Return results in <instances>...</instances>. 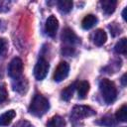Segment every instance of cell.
<instances>
[{"label":"cell","mask_w":127,"mask_h":127,"mask_svg":"<svg viewBox=\"0 0 127 127\" xmlns=\"http://www.w3.org/2000/svg\"><path fill=\"white\" fill-rule=\"evenodd\" d=\"M99 90L102 95V98L107 104H111L115 101L117 96V89L113 81L103 78L99 81Z\"/></svg>","instance_id":"1"},{"label":"cell","mask_w":127,"mask_h":127,"mask_svg":"<svg viewBox=\"0 0 127 127\" xmlns=\"http://www.w3.org/2000/svg\"><path fill=\"white\" fill-rule=\"evenodd\" d=\"M50 108L49 101L41 94H36L29 106V112L35 116H43Z\"/></svg>","instance_id":"2"},{"label":"cell","mask_w":127,"mask_h":127,"mask_svg":"<svg viewBox=\"0 0 127 127\" xmlns=\"http://www.w3.org/2000/svg\"><path fill=\"white\" fill-rule=\"evenodd\" d=\"M22 72H23V62H22V60L20 58H14L8 65V75L11 78L16 79V78L21 77Z\"/></svg>","instance_id":"3"},{"label":"cell","mask_w":127,"mask_h":127,"mask_svg":"<svg viewBox=\"0 0 127 127\" xmlns=\"http://www.w3.org/2000/svg\"><path fill=\"white\" fill-rule=\"evenodd\" d=\"M49 67H50L49 63L45 59H43V58L39 59L37 64H36V65H35V67H34V75H35V77L38 80L44 79L46 77L48 71H49Z\"/></svg>","instance_id":"4"},{"label":"cell","mask_w":127,"mask_h":127,"mask_svg":"<svg viewBox=\"0 0 127 127\" xmlns=\"http://www.w3.org/2000/svg\"><path fill=\"white\" fill-rule=\"evenodd\" d=\"M72 116L76 119L79 118H85V117H89L95 114V111L90 108L89 106H85V105H76L73 107L72 112H71Z\"/></svg>","instance_id":"5"},{"label":"cell","mask_w":127,"mask_h":127,"mask_svg":"<svg viewBox=\"0 0 127 127\" xmlns=\"http://www.w3.org/2000/svg\"><path fill=\"white\" fill-rule=\"evenodd\" d=\"M68 71H69V65L66 62H61L54 73V79L57 82H60L62 80H64L67 75H68Z\"/></svg>","instance_id":"6"},{"label":"cell","mask_w":127,"mask_h":127,"mask_svg":"<svg viewBox=\"0 0 127 127\" xmlns=\"http://www.w3.org/2000/svg\"><path fill=\"white\" fill-rule=\"evenodd\" d=\"M45 28H46V32H47V34L49 36H51V37H55L56 36L58 28H59V21L56 18V16L51 15L47 19Z\"/></svg>","instance_id":"7"},{"label":"cell","mask_w":127,"mask_h":127,"mask_svg":"<svg viewBox=\"0 0 127 127\" xmlns=\"http://www.w3.org/2000/svg\"><path fill=\"white\" fill-rule=\"evenodd\" d=\"M62 40H63V42H64L65 44H68V45H75L79 42V39L77 38V36L69 28H65L63 31Z\"/></svg>","instance_id":"8"},{"label":"cell","mask_w":127,"mask_h":127,"mask_svg":"<svg viewBox=\"0 0 127 127\" xmlns=\"http://www.w3.org/2000/svg\"><path fill=\"white\" fill-rule=\"evenodd\" d=\"M12 87H13V90L19 93H24L28 88V82L25 78L21 76L19 78L14 79V81L12 82Z\"/></svg>","instance_id":"9"},{"label":"cell","mask_w":127,"mask_h":127,"mask_svg":"<svg viewBox=\"0 0 127 127\" xmlns=\"http://www.w3.org/2000/svg\"><path fill=\"white\" fill-rule=\"evenodd\" d=\"M100 5H101L103 12L107 15H110L115 11L117 2L115 0H103L100 2Z\"/></svg>","instance_id":"10"},{"label":"cell","mask_w":127,"mask_h":127,"mask_svg":"<svg viewBox=\"0 0 127 127\" xmlns=\"http://www.w3.org/2000/svg\"><path fill=\"white\" fill-rule=\"evenodd\" d=\"M92 40H93V43L96 46H102L103 44H105V42L107 40V35L102 29H98L93 34V39Z\"/></svg>","instance_id":"11"},{"label":"cell","mask_w":127,"mask_h":127,"mask_svg":"<svg viewBox=\"0 0 127 127\" xmlns=\"http://www.w3.org/2000/svg\"><path fill=\"white\" fill-rule=\"evenodd\" d=\"M16 116V112L14 110H8L5 113L0 115V126H7L9 125L12 120L14 119V117Z\"/></svg>","instance_id":"12"},{"label":"cell","mask_w":127,"mask_h":127,"mask_svg":"<svg viewBox=\"0 0 127 127\" xmlns=\"http://www.w3.org/2000/svg\"><path fill=\"white\" fill-rule=\"evenodd\" d=\"M75 88L77 89L78 97L81 98V99H83L86 96V94H87V92L89 90V83L86 80H82V81L78 82L75 85Z\"/></svg>","instance_id":"13"},{"label":"cell","mask_w":127,"mask_h":127,"mask_svg":"<svg viewBox=\"0 0 127 127\" xmlns=\"http://www.w3.org/2000/svg\"><path fill=\"white\" fill-rule=\"evenodd\" d=\"M96 22H97L96 16H94L92 14H88L83 18V20L81 22V26L84 30H89L96 24Z\"/></svg>","instance_id":"14"},{"label":"cell","mask_w":127,"mask_h":127,"mask_svg":"<svg viewBox=\"0 0 127 127\" xmlns=\"http://www.w3.org/2000/svg\"><path fill=\"white\" fill-rule=\"evenodd\" d=\"M64 126H65V121L60 115L53 116L50 119V121L47 123V127H64Z\"/></svg>","instance_id":"15"},{"label":"cell","mask_w":127,"mask_h":127,"mask_svg":"<svg viewBox=\"0 0 127 127\" xmlns=\"http://www.w3.org/2000/svg\"><path fill=\"white\" fill-rule=\"evenodd\" d=\"M58 8L62 13L66 14L72 8V1H70V0H60L58 2Z\"/></svg>","instance_id":"16"},{"label":"cell","mask_w":127,"mask_h":127,"mask_svg":"<svg viewBox=\"0 0 127 127\" xmlns=\"http://www.w3.org/2000/svg\"><path fill=\"white\" fill-rule=\"evenodd\" d=\"M74 88H75V83H72V84L68 85L67 87H65V88L62 91V93H61L62 99L64 100V101H68V100L71 98L72 94H73Z\"/></svg>","instance_id":"17"},{"label":"cell","mask_w":127,"mask_h":127,"mask_svg":"<svg viewBox=\"0 0 127 127\" xmlns=\"http://www.w3.org/2000/svg\"><path fill=\"white\" fill-rule=\"evenodd\" d=\"M115 117L118 121H121V122H126L127 120V105L124 104L122 105L116 112L115 114Z\"/></svg>","instance_id":"18"},{"label":"cell","mask_w":127,"mask_h":127,"mask_svg":"<svg viewBox=\"0 0 127 127\" xmlns=\"http://www.w3.org/2000/svg\"><path fill=\"white\" fill-rule=\"evenodd\" d=\"M114 51L117 54H121V55H126V38H122L121 40H119L115 47H114Z\"/></svg>","instance_id":"19"},{"label":"cell","mask_w":127,"mask_h":127,"mask_svg":"<svg viewBox=\"0 0 127 127\" xmlns=\"http://www.w3.org/2000/svg\"><path fill=\"white\" fill-rule=\"evenodd\" d=\"M7 49H8V43L5 39L1 38L0 39V57L4 56L7 52Z\"/></svg>","instance_id":"20"},{"label":"cell","mask_w":127,"mask_h":127,"mask_svg":"<svg viewBox=\"0 0 127 127\" xmlns=\"http://www.w3.org/2000/svg\"><path fill=\"white\" fill-rule=\"evenodd\" d=\"M7 96H8V92L5 85H0V104L7 99Z\"/></svg>","instance_id":"21"},{"label":"cell","mask_w":127,"mask_h":127,"mask_svg":"<svg viewBox=\"0 0 127 127\" xmlns=\"http://www.w3.org/2000/svg\"><path fill=\"white\" fill-rule=\"evenodd\" d=\"M100 124H102V125H104V126H107V127H111V126H113L115 123H114V121H113V119H112L111 117H104V118L101 119Z\"/></svg>","instance_id":"22"},{"label":"cell","mask_w":127,"mask_h":127,"mask_svg":"<svg viewBox=\"0 0 127 127\" xmlns=\"http://www.w3.org/2000/svg\"><path fill=\"white\" fill-rule=\"evenodd\" d=\"M13 127H33V125L27 120H21V121L17 122Z\"/></svg>","instance_id":"23"},{"label":"cell","mask_w":127,"mask_h":127,"mask_svg":"<svg viewBox=\"0 0 127 127\" xmlns=\"http://www.w3.org/2000/svg\"><path fill=\"white\" fill-rule=\"evenodd\" d=\"M72 53H73V48L65 47L64 49H63V54L65 56H70V55H72Z\"/></svg>","instance_id":"24"},{"label":"cell","mask_w":127,"mask_h":127,"mask_svg":"<svg viewBox=\"0 0 127 127\" xmlns=\"http://www.w3.org/2000/svg\"><path fill=\"white\" fill-rule=\"evenodd\" d=\"M8 10H9V8H8L7 2L0 1V12H6V11H8Z\"/></svg>","instance_id":"25"},{"label":"cell","mask_w":127,"mask_h":127,"mask_svg":"<svg viewBox=\"0 0 127 127\" xmlns=\"http://www.w3.org/2000/svg\"><path fill=\"white\" fill-rule=\"evenodd\" d=\"M121 82H122V84H123L124 86H126V73H124V74L122 75V77H121Z\"/></svg>","instance_id":"26"},{"label":"cell","mask_w":127,"mask_h":127,"mask_svg":"<svg viewBox=\"0 0 127 127\" xmlns=\"http://www.w3.org/2000/svg\"><path fill=\"white\" fill-rule=\"evenodd\" d=\"M126 8H124V10H123V12H122V17H123V19L124 20H126Z\"/></svg>","instance_id":"27"}]
</instances>
